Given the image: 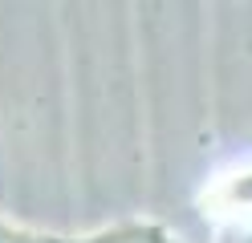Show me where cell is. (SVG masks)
Here are the masks:
<instances>
[{
  "label": "cell",
  "mask_w": 252,
  "mask_h": 243,
  "mask_svg": "<svg viewBox=\"0 0 252 243\" xmlns=\"http://www.w3.org/2000/svg\"><path fill=\"white\" fill-rule=\"evenodd\" d=\"M65 243H175L167 231L151 223H126V227H110L98 235H82V239H65Z\"/></svg>",
  "instance_id": "1"
},
{
  "label": "cell",
  "mask_w": 252,
  "mask_h": 243,
  "mask_svg": "<svg viewBox=\"0 0 252 243\" xmlns=\"http://www.w3.org/2000/svg\"><path fill=\"white\" fill-rule=\"evenodd\" d=\"M0 243H65V239H61V235L33 231V227H17V223H4V219H0Z\"/></svg>",
  "instance_id": "2"
},
{
  "label": "cell",
  "mask_w": 252,
  "mask_h": 243,
  "mask_svg": "<svg viewBox=\"0 0 252 243\" xmlns=\"http://www.w3.org/2000/svg\"><path fill=\"white\" fill-rule=\"evenodd\" d=\"M244 243H252V235H248V239H244Z\"/></svg>",
  "instance_id": "3"
}]
</instances>
